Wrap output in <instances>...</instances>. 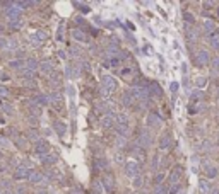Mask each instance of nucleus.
Wrapping results in <instances>:
<instances>
[{"label":"nucleus","instance_id":"obj_59","mask_svg":"<svg viewBox=\"0 0 219 194\" xmlns=\"http://www.w3.org/2000/svg\"><path fill=\"white\" fill-rule=\"evenodd\" d=\"M2 157H4V153H2V150H0V160H2Z\"/></svg>","mask_w":219,"mask_h":194},{"label":"nucleus","instance_id":"obj_19","mask_svg":"<svg viewBox=\"0 0 219 194\" xmlns=\"http://www.w3.org/2000/svg\"><path fill=\"white\" fill-rule=\"evenodd\" d=\"M147 90H149V94L156 95V97H161V95H163V89H161V85L156 84V82H151V85L147 87Z\"/></svg>","mask_w":219,"mask_h":194},{"label":"nucleus","instance_id":"obj_58","mask_svg":"<svg viewBox=\"0 0 219 194\" xmlns=\"http://www.w3.org/2000/svg\"><path fill=\"white\" fill-rule=\"evenodd\" d=\"M5 194H16V193H12V191H5Z\"/></svg>","mask_w":219,"mask_h":194},{"label":"nucleus","instance_id":"obj_26","mask_svg":"<svg viewBox=\"0 0 219 194\" xmlns=\"http://www.w3.org/2000/svg\"><path fill=\"white\" fill-rule=\"evenodd\" d=\"M36 68H38V61H36V60L29 58V60H26V61H24V70H29V72H36Z\"/></svg>","mask_w":219,"mask_h":194},{"label":"nucleus","instance_id":"obj_40","mask_svg":"<svg viewBox=\"0 0 219 194\" xmlns=\"http://www.w3.org/2000/svg\"><path fill=\"white\" fill-rule=\"evenodd\" d=\"M209 39H211V44H212V48L219 49V37L217 36H212V37H209Z\"/></svg>","mask_w":219,"mask_h":194},{"label":"nucleus","instance_id":"obj_57","mask_svg":"<svg viewBox=\"0 0 219 194\" xmlns=\"http://www.w3.org/2000/svg\"><path fill=\"white\" fill-rule=\"evenodd\" d=\"M69 194H80V191H79V189H72Z\"/></svg>","mask_w":219,"mask_h":194},{"label":"nucleus","instance_id":"obj_12","mask_svg":"<svg viewBox=\"0 0 219 194\" xmlns=\"http://www.w3.org/2000/svg\"><path fill=\"white\" fill-rule=\"evenodd\" d=\"M217 167L216 165H212V163H204V174H205V177L207 179H214V177H217Z\"/></svg>","mask_w":219,"mask_h":194},{"label":"nucleus","instance_id":"obj_24","mask_svg":"<svg viewBox=\"0 0 219 194\" xmlns=\"http://www.w3.org/2000/svg\"><path fill=\"white\" fill-rule=\"evenodd\" d=\"M180 177H182V167H175L173 172H171V175H170V182L177 184L178 181H180Z\"/></svg>","mask_w":219,"mask_h":194},{"label":"nucleus","instance_id":"obj_10","mask_svg":"<svg viewBox=\"0 0 219 194\" xmlns=\"http://www.w3.org/2000/svg\"><path fill=\"white\" fill-rule=\"evenodd\" d=\"M0 49H17V41L9 37H0Z\"/></svg>","mask_w":219,"mask_h":194},{"label":"nucleus","instance_id":"obj_23","mask_svg":"<svg viewBox=\"0 0 219 194\" xmlns=\"http://www.w3.org/2000/svg\"><path fill=\"white\" fill-rule=\"evenodd\" d=\"M72 36H74V39H77V41H82V43L89 41L87 34H86L84 31H80V29H74V31H72Z\"/></svg>","mask_w":219,"mask_h":194},{"label":"nucleus","instance_id":"obj_37","mask_svg":"<svg viewBox=\"0 0 219 194\" xmlns=\"http://www.w3.org/2000/svg\"><path fill=\"white\" fill-rule=\"evenodd\" d=\"M166 193H168V194H178V193H180V186H178V184H173V186H171Z\"/></svg>","mask_w":219,"mask_h":194},{"label":"nucleus","instance_id":"obj_39","mask_svg":"<svg viewBox=\"0 0 219 194\" xmlns=\"http://www.w3.org/2000/svg\"><path fill=\"white\" fill-rule=\"evenodd\" d=\"M29 109H31V112H34L36 116H39V114H41V111H39V107H38V106L34 104V102H31V104H29Z\"/></svg>","mask_w":219,"mask_h":194},{"label":"nucleus","instance_id":"obj_60","mask_svg":"<svg viewBox=\"0 0 219 194\" xmlns=\"http://www.w3.org/2000/svg\"><path fill=\"white\" fill-rule=\"evenodd\" d=\"M217 95H219V90H217Z\"/></svg>","mask_w":219,"mask_h":194},{"label":"nucleus","instance_id":"obj_16","mask_svg":"<svg viewBox=\"0 0 219 194\" xmlns=\"http://www.w3.org/2000/svg\"><path fill=\"white\" fill-rule=\"evenodd\" d=\"M27 179L31 181L33 184H39V182H43L45 181V175H43L41 172H38V170H29V175H27Z\"/></svg>","mask_w":219,"mask_h":194},{"label":"nucleus","instance_id":"obj_1","mask_svg":"<svg viewBox=\"0 0 219 194\" xmlns=\"http://www.w3.org/2000/svg\"><path fill=\"white\" fill-rule=\"evenodd\" d=\"M118 87L117 84V80L113 79L111 75H103V79H101V92L105 95L106 94H111V92H115Z\"/></svg>","mask_w":219,"mask_h":194},{"label":"nucleus","instance_id":"obj_35","mask_svg":"<svg viewBox=\"0 0 219 194\" xmlns=\"http://www.w3.org/2000/svg\"><path fill=\"white\" fill-rule=\"evenodd\" d=\"M195 84H197L199 89H200V87H205V85H207V77H199V79L195 80Z\"/></svg>","mask_w":219,"mask_h":194},{"label":"nucleus","instance_id":"obj_44","mask_svg":"<svg viewBox=\"0 0 219 194\" xmlns=\"http://www.w3.org/2000/svg\"><path fill=\"white\" fill-rule=\"evenodd\" d=\"M154 194H168V193H166L164 186H161V184H159V186H158V187L154 189Z\"/></svg>","mask_w":219,"mask_h":194},{"label":"nucleus","instance_id":"obj_56","mask_svg":"<svg viewBox=\"0 0 219 194\" xmlns=\"http://www.w3.org/2000/svg\"><path fill=\"white\" fill-rule=\"evenodd\" d=\"M67 90H69V95H70V97H74V87H72V85H69V87H67Z\"/></svg>","mask_w":219,"mask_h":194},{"label":"nucleus","instance_id":"obj_34","mask_svg":"<svg viewBox=\"0 0 219 194\" xmlns=\"http://www.w3.org/2000/svg\"><path fill=\"white\" fill-rule=\"evenodd\" d=\"M200 191H202L204 194H209L211 193V184H209L207 181H202V182H200Z\"/></svg>","mask_w":219,"mask_h":194},{"label":"nucleus","instance_id":"obj_13","mask_svg":"<svg viewBox=\"0 0 219 194\" xmlns=\"http://www.w3.org/2000/svg\"><path fill=\"white\" fill-rule=\"evenodd\" d=\"M48 150H50V147H48V143L45 142V140H38L36 145H34V152H36L38 155H46Z\"/></svg>","mask_w":219,"mask_h":194},{"label":"nucleus","instance_id":"obj_32","mask_svg":"<svg viewBox=\"0 0 219 194\" xmlns=\"http://www.w3.org/2000/svg\"><path fill=\"white\" fill-rule=\"evenodd\" d=\"M9 27H11V29H21L22 19H12V21H9Z\"/></svg>","mask_w":219,"mask_h":194},{"label":"nucleus","instance_id":"obj_30","mask_svg":"<svg viewBox=\"0 0 219 194\" xmlns=\"http://www.w3.org/2000/svg\"><path fill=\"white\" fill-rule=\"evenodd\" d=\"M94 167L98 169V170H103V169L108 167V160L106 158H96V162H94Z\"/></svg>","mask_w":219,"mask_h":194},{"label":"nucleus","instance_id":"obj_22","mask_svg":"<svg viewBox=\"0 0 219 194\" xmlns=\"http://www.w3.org/2000/svg\"><path fill=\"white\" fill-rule=\"evenodd\" d=\"M171 147V135H163V136L159 138V148L161 150H166V148Z\"/></svg>","mask_w":219,"mask_h":194},{"label":"nucleus","instance_id":"obj_20","mask_svg":"<svg viewBox=\"0 0 219 194\" xmlns=\"http://www.w3.org/2000/svg\"><path fill=\"white\" fill-rule=\"evenodd\" d=\"M53 128H55V131H57V135L65 136V133H67V124H65V123H62V121H55Z\"/></svg>","mask_w":219,"mask_h":194},{"label":"nucleus","instance_id":"obj_28","mask_svg":"<svg viewBox=\"0 0 219 194\" xmlns=\"http://www.w3.org/2000/svg\"><path fill=\"white\" fill-rule=\"evenodd\" d=\"M202 90H193L192 94H190V104H197L199 100L202 99Z\"/></svg>","mask_w":219,"mask_h":194},{"label":"nucleus","instance_id":"obj_38","mask_svg":"<svg viewBox=\"0 0 219 194\" xmlns=\"http://www.w3.org/2000/svg\"><path fill=\"white\" fill-rule=\"evenodd\" d=\"M2 111L7 112V114H14V107L11 104H2Z\"/></svg>","mask_w":219,"mask_h":194},{"label":"nucleus","instance_id":"obj_21","mask_svg":"<svg viewBox=\"0 0 219 194\" xmlns=\"http://www.w3.org/2000/svg\"><path fill=\"white\" fill-rule=\"evenodd\" d=\"M57 160H58V157H57V155H53V153L41 155V162L45 163V165H53V163H57Z\"/></svg>","mask_w":219,"mask_h":194},{"label":"nucleus","instance_id":"obj_7","mask_svg":"<svg viewBox=\"0 0 219 194\" xmlns=\"http://www.w3.org/2000/svg\"><path fill=\"white\" fill-rule=\"evenodd\" d=\"M46 37H48V36H46V32H45V31H36L34 34L29 36V41H31V44H34V46H39V44L46 39Z\"/></svg>","mask_w":219,"mask_h":194},{"label":"nucleus","instance_id":"obj_41","mask_svg":"<svg viewBox=\"0 0 219 194\" xmlns=\"http://www.w3.org/2000/svg\"><path fill=\"white\" fill-rule=\"evenodd\" d=\"M183 19L187 21V24H193V16L190 12H185V14H183Z\"/></svg>","mask_w":219,"mask_h":194},{"label":"nucleus","instance_id":"obj_52","mask_svg":"<svg viewBox=\"0 0 219 194\" xmlns=\"http://www.w3.org/2000/svg\"><path fill=\"white\" fill-rule=\"evenodd\" d=\"M57 37H58V41H62V39H64V26L58 29V36H57Z\"/></svg>","mask_w":219,"mask_h":194},{"label":"nucleus","instance_id":"obj_42","mask_svg":"<svg viewBox=\"0 0 219 194\" xmlns=\"http://www.w3.org/2000/svg\"><path fill=\"white\" fill-rule=\"evenodd\" d=\"M125 145H127V140H125V138H123V136H118V138H117V147L123 148V147H125Z\"/></svg>","mask_w":219,"mask_h":194},{"label":"nucleus","instance_id":"obj_25","mask_svg":"<svg viewBox=\"0 0 219 194\" xmlns=\"http://www.w3.org/2000/svg\"><path fill=\"white\" fill-rule=\"evenodd\" d=\"M122 104L123 106H132L134 104V97H132V94H130V90H125L122 94Z\"/></svg>","mask_w":219,"mask_h":194},{"label":"nucleus","instance_id":"obj_29","mask_svg":"<svg viewBox=\"0 0 219 194\" xmlns=\"http://www.w3.org/2000/svg\"><path fill=\"white\" fill-rule=\"evenodd\" d=\"M204 31L207 32L209 37L214 36V24H212V21H205V22H204Z\"/></svg>","mask_w":219,"mask_h":194},{"label":"nucleus","instance_id":"obj_15","mask_svg":"<svg viewBox=\"0 0 219 194\" xmlns=\"http://www.w3.org/2000/svg\"><path fill=\"white\" fill-rule=\"evenodd\" d=\"M33 102H34L36 106L52 104V100H50V95H46V94H36V95H34V99H33Z\"/></svg>","mask_w":219,"mask_h":194},{"label":"nucleus","instance_id":"obj_18","mask_svg":"<svg viewBox=\"0 0 219 194\" xmlns=\"http://www.w3.org/2000/svg\"><path fill=\"white\" fill-rule=\"evenodd\" d=\"M29 170L31 169H26V167H19L16 169V172H14V177L17 179V181H22V179H27V175H29Z\"/></svg>","mask_w":219,"mask_h":194},{"label":"nucleus","instance_id":"obj_54","mask_svg":"<svg viewBox=\"0 0 219 194\" xmlns=\"http://www.w3.org/2000/svg\"><path fill=\"white\" fill-rule=\"evenodd\" d=\"M163 177H164V175H163V174H159V175H156V179H154V182L158 184V186H159V182H161V181H163Z\"/></svg>","mask_w":219,"mask_h":194},{"label":"nucleus","instance_id":"obj_6","mask_svg":"<svg viewBox=\"0 0 219 194\" xmlns=\"http://www.w3.org/2000/svg\"><path fill=\"white\" fill-rule=\"evenodd\" d=\"M137 143H139L140 148H147L151 147V143H152V138H151L149 131H140L139 136H137Z\"/></svg>","mask_w":219,"mask_h":194},{"label":"nucleus","instance_id":"obj_2","mask_svg":"<svg viewBox=\"0 0 219 194\" xmlns=\"http://www.w3.org/2000/svg\"><path fill=\"white\" fill-rule=\"evenodd\" d=\"M115 123H117V130L120 136H125L128 133V116L127 114H117L115 116Z\"/></svg>","mask_w":219,"mask_h":194},{"label":"nucleus","instance_id":"obj_4","mask_svg":"<svg viewBox=\"0 0 219 194\" xmlns=\"http://www.w3.org/2000/svg\"><path fill=\"white\" fill-rule=\"evenodd\" d=\"M193 61H195V65H199V67L207 65V63L211 61V56H209L207 49H199V51H195V55H193Z\"/></svg>","mask_w":219,"mask_h":194},{"label":"nucleus","instance_id":"obj_43","mask_svg":"<svg viewBox=\"0 0 219 194\" xmlns=\"http://www.w3.org/2000/svg\"><path fill=\"white\" fill-rule=\"evenodd\" d=\"M74 5H75V7H79V9H80L82 12H89V7L86 5V4H79V2H74Z\"/></svg>","mask_w":219,"mask_h":194},{"label":"nucleus","instance_id":"obj_53","mask_svg":"<svg viewBox=\"0 0 219 194\" xmlns=\"http://www.w3.org/2000/svg\"><path fill=\"white\" fill-rule=\"evenodd\" d=\"M158 162H159V160H158V157L152 158V170H158Z\"/></svg>","mask_w":219,"mask_h":194},{"label":"nucleus","instance_id":"obj_11","mask_svg":"<svg viewBox=\"0 0 219 194\" xmlns=\"http://www.w3.org/2000/svg\"><path fill=\"white\" fill-rule=\"evenodd\" d=\"M123 56H125V51H122L120 56H108L105 65L106 67H120V65H123Z\"/></svg>","mask_w":219,"mask_h":194},{"label":"nucleus","instance_id":"obj_49","mask_svg":"<svg viewBox=\"0 0 219 194\" xmlns=\"http://www.w3.org/2000/svg\"><path fill=\"white\" fill-rule=\"evenodd\" d=\"M70 55H72V56H77V55H79V48L72 46V48H70Z\"/></svg>","mask_w":219,"mask_h":194},{"label":"nucleus","instance_id":"obj_9","mask_svg":"<svg viewBox=\"0 0 219 194\" xmlns=\"http://www.w3.org/2000/svg\"><path fill=\"white\" fill-rule=\"evenodd\" d=\"M125 174H127L128 177H137L139 175V165H137V162L125 163Z\"/></svg>","mask_w":219,"mask_h":194},{"label":"nucleus","instance_id":"obj_51","mask_svg":"<svg viewBox=\"0 0 219 194\" xmlns=\"http://www.w3.org/2000/svg\"><path fill=\"white\" fill-rule=\"evenodd\" d=\"M140 184H142V179L137 175V177H135V181H134V186H135V187H140Z\"/></svg>","mask_w":219,"mask_h":194},{"label":"nucleus","instance_id":"obj_5","mask_svg":"<svg viewBox=\"0 0 219 194\" xmlns=\"http://www.w3.org/2000/svg\"><path fill=\"white\" fill-rule=\"evenodd\" d=\"M5 7H7L5 14L9 17V21H12V19H21V9H17L14 2H7Z\"/></svg>","mask_w":219,"mask_h":194},{"label":"nucleus","instance_id":"obj_48","mask_svg":"<svg viewBox=\"0 0 219 194\" xmlns=\"http://www.w3.org/2000/svg\"><path fill=\"white\" fill-rule=\"evenodd\" d=\"M16 143H17V147H19V148H26V142H24V140H21V138H17Z\"/></svg>","mask_w":219,"mask_h":194},{"label":"nucleus","instance_id":"obj_31","mask_svg":"<svg viewBox=\"0 0 219 194\" xmlns=\"http://www.w3.org/2000/svg\"><path fill=\"white\" fill-rule=\"evenodd\" d=\"M134 157H135V158H139V160H144V158H145V152H144V148L135 147V148H134Z\"/></svg>","mask_w":219,"mask_h":194},{"label":"nucleus","instance_id":"obj_17","mask_svg":"<svg viewBox=\"0 0 219 194\" xmlns=\"http://www.w3.org/2000/svg\"><path fill=\"white\" fill-rule=\"evenodd\" d=\"M101 124H103V128H111V126L115 124V114H113L111 111H110V112H106V114L103 116Z\"/></svg>","mask_w":219,"mask_h":194},{"label":"nucleus","instance_id":"obj_47","mask_svg":"<svg viewBox=\"0 0 219 194\" xmlns=\"http://www.w3.org/2000/svg\"><path fill=\"white\" fill-rule=\"evenodd\" d=\"M24 85H27V87H36V82L33 79H29V80H24Z\"/></svg>","mask_w":219,"mask_h":194},{"label":"nucleus","instance_id":"obj_46","mask_svg":"<svg viewBox=\"0 0 219 194\" xmlns=\"http://www.w3.org/2000/svg\"><path fill=\"white\" fill-rule=\"evenodd\" d=\"M132 73H134V70H132V68H123L122 72H120L122 77H127V75H132Z\"/></svg>","mask_w":219,"mask_h":194},{"label":"nucleus","instance_id":"obj_55","mask_svg":"<svg viewBox=\"0 0 219 194\" xmlns=\"http://www.w3.org/2000/svg\"><path fill=\"white\" fill-rule=\"evenodd\" d=\"M29 138H31V140H36V142H38V133H36V131H31V133H29Z\"/></svg>","mask_w":219,"mask_h":194},{"label":"nucleus","instance_id":"obj_3","mask_svg":"<svg viewBox=\"0 0 219 194\" xmlns=\"http://www.w3.org/2000/svg\"><path fill=\"white\" fill-rule=\"evenodd\" d=\"M132 97L137 100H140L142 102V106H145V102H147V99H149V90H147V87H144V85H139V87H135L132 92Z\"/></svg>","mask_w":219,"mask_h":194},{"label":"nucleus","instance_id":"obj_14","mask_svg":"<svg viewBox=\"0 0 219 194\" xmlns=\"http://www.w3.org/2000/svg\"><path fill=\"white\" fill-rule=\"evenodd\" d=\"M38 68L41 70V73H45V75H53V63L48 61V60L38 63Z\"/></svg>","mask_w":219,"mask_h":194},{"label":"nucleus","instance_id":"obj_36","mask_svg":"<svg viewBox=\"0 0 219 194\" xmlns=\"http://www.w3.org/2000/svg\"><path fill=\"white\" fill-rule=\"evenodd\" d=\"M211 65H212V73H219V56L214 58Z\"/></svg>","mask_w":219,"mask_h":194},{"label":"nucleus","instance_id":"obj_50","mask_svg":"<svg viewBox=\"0 0 219 194\" xmlns=\"http://www.w3.org/2000/svg\"><path fill=\"white\" fill-rule=\"evenodd\" d=\"M170 89H171V94H177V90H178V84H177V82H173V84L170 85Z\"/></svg>","mask_w":219,"mask_h":194},{"label":"nucleus","instance_id":"obj_8","mask_svg":"<svg viewBox=\"0 0 219 194\" xmlns=\"http://www.w3.org/2000/svg\"><path fill=\"white\" fill-rule=\"evenodd\" d=\"M147 126L152 128V130H159L161 126H163V121L158 114H149L147 116Z\"/></svg>","mask_w":219,"mask_h":194},{"label":"nucleus","instance_id":"obj_45","mask_svg":"<svg viewBox=\"0 0 219 194\" xmlns=\"http://www.w3.org/2000/svg\"><path fill=\"white\" fill-rule=\"evenodd\" d=\"M9 95V89L4 87V85H0V97H7Z\"/></svg>","mask_w":219,"mask_h":194},{"label":"nucleus","instance_id":"obj_33","mask_svg":"<svg viewBox=\"0 0 219 194\" xmlns=\"http://www.w3.org/2000/svg\"><path fill=\"white\" fill-rule=\"evenodd\" d=\"M9 67H11V68H19V70H22V68H24V61H22V60H12V61L9 63Z\"/></svg>","mask_w":219,"mask_h":194},{"label":"nucleus","instance_id":"obj_27","mask_svg":"<svg viewBox=\"0 0 219 194\" xmlns=\"http://www.w3.org/2000/svg\"><path fill=\"white\" fill-rule=\"evenodd\" d=\"M103 184H105V189H106V191H113V184H115V181H113V177L111 175H105V177H103Z\"/></svg>","mask_w":219,"mask_h":194}]
</instances>
